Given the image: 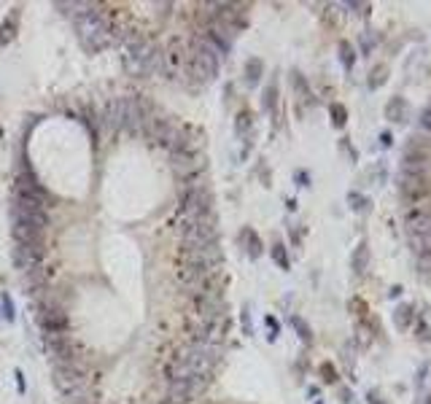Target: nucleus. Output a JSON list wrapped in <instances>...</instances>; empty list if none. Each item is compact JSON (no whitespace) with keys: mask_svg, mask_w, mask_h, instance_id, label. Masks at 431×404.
<instances>
[{"mask_svg":"<svg viewBox=\"0 0 431 404\" xmlns=\"http://www.w3.org/2000/svg\"><path fill=\"white\" fill-rule=\"evenodd\" d=\"M52 380L67 399L86 393V372H84V366H79V364H57Z\"/></svg>","mask_w":431,"mask_h":404,"instance_id":"nucleus-6","label":"nucleus"},{"mask_svg":"<svg viewBox=\"0 0 431 404\" xmlns=\"http://www.w3.org/2000/svg\"><path fill=\"white\" fill-rule=\"evenodd\" d=\"M291 326H294L296 332H299V337H302V342H313V332H310V326L305 321H302V318H299V315H294V318H291Z\"/></svg>","mask_w":431,"mask_h":404,"instance_id":"nucleus-29","label":"nucleus"},{"mask_svg":"<svg viewBox=\"0 0 431 404\" xmlns=\"http://www.w3.org/2000/svg\"><path fill=\"white\" fill-rule=\"evenodd\" d=\"M202 167H205V162L197 151H175L170 154V170H173L181 181H189V178H194L197 173H202Z\"/></svg>","mask_w":431,"mask_h":404,"instance_id":"nucleus-9","label":"nucleus"},{"mask_svg":"<svg viewBox=\"0 0 431 404\" xmlns=\"http://www.w3.org/2000/svg\"><path fill=\"white\" fill-rule=\"evenodd\" d=\"M13 215H19V218H25L30 224H35L46 232L49 227V213H46V202L35 200V197H25V194H16V205L11 208Z\"/></svg>","mask_w":431,"mask_h":404,"instance_id":"nucleus-8","label":"nucleus"},{"mask_svg":"<svg viewBox=\"0 0 431 404\" xmlns=\"http://www.w3.org/2000/svg\"><path fill=\"white\" fill-rule=\"evenodd\" d=\"M380 143H383V146H391V143H393L391 133H383V135H380Z\"/></svg>","mask_w":431,"mask_h":404,"instance_id":"nucleus-40","label":"nucleus"},{"mask_svg":"<svg viewBox=\"0 0 431 404\" xmlns=\"http://www.w3.org/2000/svg\"><path fill=\"white\" fill-rule=\"evenodd\" d=\"M418 275H420L423 281H431V254L418 256Z\"/></svg>","mask_w":431,"mask_h":404,"instance_id":"nucleus-31","label":"nucleus"},{"mask_svg":"<svg viewBox=\"0 0 431 404\" xmlns=\"http://www.w3.org/2000/svg\"><path fill=\"white\" fill-rule=\"evenodd\" d=\"M377 33H362V38H359V46H362L364 54H372L377 49Z\"/></svg>","mask_w":431,"mask_h":404,"instance_id":"nucleus-27","label":"nucleus"},{"mask_svg":"<svg viewBox=\"0 0 431 404\" xmlns=\"http://www.w3.org/2000/svg\"><path fill=\"white\" fill-rule=\"evenodd\" d=\"M240 240H242V245H245V254L251 256V259H259V256H262V240H259V235H256L251 227L242 229Z\"/></svg>","mask_w":431,"mask_h":404,"instance_id":"nucleus-17","label":"nucleus"},{"mask_svg":"<svg viewBox=\"0 0 431 404\" xmlns=\"http://www.w3.org/2000/svg\"><path fill=\"white\" fill-rule=\"evenodd\" d=\"M350 267H353L356 275H364V272H366V267H369V245H366V242H362V245L353 251Z\"/></svg>","mask_w":431,"mask_h":404,"instance_id":"nucleus-18","label":"nucleus"},{"mask_svg":"<svg viewBox=\"0 0 431 404\" xmlns=\"http://www.w3.org/2000/svg\"><path fill=\"white\" fill-rule=\"evenodd\" d=\"M251 130H254V113H251V111H240L237 119H235V133L240 135V138H245Z\"/></svg>","mask_w":431,"mask_h":404,"instance_id":"nucleus-22","label":"nucleus"},{"mask_svg":"<svg viewBox=\"0 0 431 404\" xmlns=\"http://www.w3.org/2000/svg\"><path fill=\"white\" fill-rule=\"evenodd\" d=\"M345 119H348V113H345V108L342 106H332V121H335L337 127H342V124H345Z\"/></svg>","mask_w":431,"mask_h":404,"instance_id":"nucleus-33","label":"nucleus"},{"mask_svg":"<svg viewBox=\"0 0 431 404\" xmlns=\"http://www.w3.org/2000/svg\"><path fill=\"white\" fill-rule=\"evenodd\" d=\"M221 65V54L216 52L208 40L197 35L189 46V62H186V79H191L194 84H208L216 79Z\"/></svg>","mask_w":431,"mask_h":404,"instance_id":"nucleus-3","label":"nucleus"},{"mask_svg":"<svg viewBox=\"0 0 431 404\" xmlns=\"http://www.w3.org/2000/svg\"><path fill=\"white\" fill-rule=\"evenodd\" d=\"M267 326H269V340H275V337H278V321H275L272 315H267Z\"/></svg>","mask_w":431,"mask_h":404,"instance_id":"nucleus-37","label":"nucleus"},{"mask_svg":"<svg viewBox=\"0 0 431 404\" xmlns=\"http://www.w3.org/2000/svg\"><path fill=\"white\" fill-rule=\"evenodd\" d=\"M291 84L296 86V92L310 100V86H308V81L302 79V73H291Z\"/></svg>","mask_w":431,"mask_h":404,"instance_id":"nucleus-32","label":"nucleus"},{"mask_svg":"<svg viewBox=\"0 0 431 404\" xmlns=\"http://www.w3.org/2000/svg\"><path fill=\"white\" fill-rule=\"evenodd\" d=\"M35 318H38V323L49 335L65 332L67 329V315L62 313V308L54 305V302H38V305H35Z\"/></svg>","mask_w":431,"mask_h":404,"instance_id":"nucleus-10","label":"nucleus"},{"mask_svg":"<svg viewBox=\"0 0 431 404\" xmlns=\"http://www.w3.org/2000/svg\"><path fill=\"white\" fill-rule=\"evenodd\" d=\"M407 235H431V208H410L404 213Z\"/></svg>","mask_w":431,"mask_h":404,"instance_id":"nucleus-12","label":"nucleus"},{"mask_svg":"<svg viewBox=\"0 0 431 404\" xmlns=\"http://www.w3.org/2000/svg\"><path fill=\"white\" fill-rule=\"evenodd\" d=\"M181 264H191V267L208 269L216 272L221 264V248L218 242H208V245H181V254H178Z\"/></svg>","mask_w":431,"mask_h":404,"instance_id":"nucleus-4","label":"nucleus"},{"mask_svg":"<svg viewBox=\"0 0 431 404\" xmlns=\"http://www.w3.org/2000/svg\"><path fill=\"white\" fill-rule=\"evenodd\" d=\"M386 119L396 121V124L407 121V103H404V97H391L388 103H386Z\"/></svg>","mask_w":431,"mask_h":404,"instance_id":"nucleus-16","label":"nucleus"},{"mask_svg":"<svg viewBox=\"0 0 431 404\" xmlns=\"http://www.w3.org/2000/svg\"><path fill=\"white\" fill-rule=\"evenodd\" d=\"M420 127H423L426 133H431V108L423 111V116H420Z\"/></svg>","mask_w":431,"mask_h":404,"instance_id":"nucleus-34","label":"nucleus"},{"mask_svg":"<svg viewBox=\"0 0 431 404\" xmlns=\"http://www.w3.org/2000/svg\"><path fill=\"white\" fill-rule=\"evenodd\" d=\"M418 337H420V340H429L431 337V329L426 326V323H420V326H418Z\"/></svg>","mask_w":431,"mask_h":404,"instance_id":"nucleus-39","label":"nucleus"},{"mask_svg":"<svg viewBox=\"0 0 431 404\" xmlns=\"http://www.w3.org/2000/svg\"><path fill=\"white\" fill-rule=\"evenodd\" d=\"M262 106H264V111H275V106H278V86H275V84H269L267 89H264Z\"/></svg>","mask_w":431,"mask_h":404,"instance_id":"nucleus-26","label":"nucleus"},{"mask_svg":"<svg viewBox=\"0 0 431 404\" xmlns=\"http://www.w3.org/2000/svg\"><path fill=\"white\" fill-rule=\"evenodd\" d=\"M348 202H350V208H353L356 213H364V211H369V200H366V197H362L359 191H350Z\"/></svg>","mask_w":431,"mask_h":404,"instance_id":"nucleus-28","label":"nucleus"},{"mask_svg":"<svg viewBox=\"0 0 431 404\" xmlns=\"http://www.w3.org/2000/svg\"><path fill=\"white\" fill-rule=\"evenodd\" d=\"M426 404H431V396H429V399H426Z\"/></svg>","mask_w":431,"mask_h":404,"instance_id":"nucleus-42","label":"nucleus"},{"mask_svg":"<svg viewBox=\"0 0 431 404\" xmlns=\"http://www.w3.org/2000/svg\"><path fill=\"white\" fill-rule=\"evenodd\" d=\"M340 62L345 65V70H353V65H356V52H353V46L348 40L340 43Z\"/></svg>","mask_w":431,"mask_h":404,"instance_id":"nucleus-24","label":"nucleus"},{"mask_svg":"<svg viewBox=\"0 0 431 404\" xmlns=\"http://www.w3.org/2000/svg\"><path fill=\"white\" fill-rule=\"evenodd\" d=\"M272 259L278 262V267H281V269L291 267V264H289V256H286V248H283L281 242H275V245H272Z\"/></svg>","mask_w":431,"mask_h":404,"instance_id":"nucleus-30","label":"nucleus"},{"mask_svg":"<svg viewBox=\"0 0 431 404\" xmlns=\"http://www.w3.org/2000/svg\"><path fill=\"white\" fill-rule=\"evenodd\" d=\"M3 310H6V318L11 321V318H13V305H11V296H9V294L3 296Z\"/></svg>","mask_w":431,"mask_h":404,"instance_id":"nucleus-35","label":"nucleus"},{"mask_svg":"<svg viewBox=\"0 0 431 404\" xmlns=\"http://www.w3.org/2000/svg\"><path fill=\"white\" fill-rule=\"evenodd\" d=\"M399 191H402V200L410 202V205H415V202L426 200L431 194V184L426 175H407L402 173L399 178Z\"/></svg>","mask_w":431,"mask_h":404,"instance_id":"nucleus-11","label":"nucleus"},{"mask_svg":"<svg viewBox=\"0 0 431 404\" xmlns=\"http://www.w3.org/2000/svg\"><path fill=\"white\" fill-rule=\"evenodd\" d=\"M186 62H189L186 40L173 35V38L164 43V49H162L159 70L167 76V79H175V76H181V73H186Z\"/></svg>","mask_w":431,"mask_h":404,"instance_id":"nucleus-5","label":"nucleus"},{"mask_svg":"<svg viewBox=\"0 0 431 404\" xmlns=\"http://www.w3.org/2000/svg\"><path fill=\"white\" fill-rule=\"evenodd\" d=\"M407 240H410V248L415 256L431 254V235H407Z\"/></svg>","mask_w":431,"mask_h":404,"instance_id":"nucleus-20","label":"nucleus"},{"mask_svg":"<svg viewBox=\"0 0 431 404\" xmlns=\"http://www.w3.org/2000/svg\"><path fill=\"white\" fill-rule=\"evenodd\" d=\"M386 79H388V67H386V65H377L375 70H372L369 81H366V86H369V89H380V86L386 84Z\"/></svg>","mask_w":431,"mask_h":404,"instance_id":"nucleus-25","label":"nucleus"},{"mask_svg":"<svg viewBox=\"0 0 431 404\" xmlns=\"http://www.w3.org/2000/svg\"><path fill=\"white\" fill-rule=\"evenodd\" d=\"M0 138H3V130H0Z\"/></svg>","mask_w":431,"mask_h":404,"instance_id":"nucleus-43","label":"nucleus"},{"mask_svg":"<svg viewBox=\"0 0 431 404\" xmlns=\"http://www.w3.org/2000/svg\"><path fill=\"white\" fill-rule=\"evenodd\" d=\"M399 294H402V288H399V286H393V288L388 291V296H399Z\"/></svg>","mask_w":431,"mask_h":404,"instance_id":"nucleus-41","label":"nucleus"},{"mask_svg":"<svg viewBox=\"0 0 431 404\" xmlns=\"http://www.w3.org/2000/svg\"><path fill=\"white\" fill-rule=\"evenodd\" d=\"M154 108L146 97H124V130L133 135L143 133V124H146V116Z\"/></svg>","mask_w":431,"mask_h":404,"instance_id":"nucleus-7","label":"nucleus"},{"mask_svg":"<svg viewBox=\"0 0 431 404\" xmlns=\"http://www.w3.org/2000/svg\"><path fill=\"white\" fill-rule=\"evenodd\" d=\"M106 124H108V130H121V127H124V97H113V100H108Z\"/></svg>","mask_w":431,"mask_h":404,"instance_id":"nucleus-15","label":"nucleus"},{"mask_svg":"<svg viewBox=\"0 0 431 404\" xmlns=\"http://www.w3.org/2000/svg\"><path fill=\"white\" fill-rule=\"evenodd\" d=\"M221 356V345L211 342H189L186 348L175 353V359L167 364V377L173 380H194V377H211L216 361Z\"/></svg>","mask_w":431,"mask_h":404,"instance_id":"nucleus-1","label":"nucleus"},{"mask_svg":"<svg viewBox=\"0 0 431 404\" xmlns=\"http://www.w3.org/2000/svg\"><path fill=\"white\" fill-rule=\"evenodd\" d=\"M366 404H386V402L380 399V393H377V391H369V393H366Z\"/></svg>","mask_w":431,"mask_h":404,"instance_id":"nucleus-38","label":"nucleus"},{"mask_svg":"<svg viewBox=\"0 0 431 404\" xmlns=\"http://www.w3.org/2000/svg\"><path fill=\"white\" fill-rule=\"evenodd\" d=\"M321 372L326 375V383H335V380H337V377H335V369H332V364H323Z\"/></svg>","mask_w":431,"mask_h":404,"instance_id":"nucleus-36","label":"nucleus"},{"mask_svg":"<svg viewBox=\"0 0 431 404\" xmlns=\"http://www.w3.org/2000/svg\"><path fill=\"white\" fill-rule=\"evenodd\" d=\"M413 321H415V310H413V305H399L396 313H393V323H396L399 329H410Z\"/></svg>","mask_w":431,"mask_h":404,"instance_id":"nucleus-19","label":"nucleus"},{"mask_svg":"<svg viewBox=\"0 0 431 404\" xmlns=\"http://www.w3.org/2000/svg\"><path fill=\"white\" fill-rule=\"evenodd\" d=\"M429 162H431V157L423 151V148H418V146L407 148V151H404V157H402V173L423 175L426 173V167H429Z\"/></svg>","mask_w":431,"mask_h":404,"instance_id":"nucleus-13","label":"nucleus"},{"mask_svg":"<svg viewBox=\"0 0 431 404\" xmlns=\"http://www.w3.org/2000/svg\"><path fill=\"white\" fill-rule=\"evenodd\" d=\"M262 73H264V62H262L259 57H251V60L245 62V81H248L251 86H256L259 79H262Z\"/></svg>","mask_w":431,"mask_h":404,"instance_id":"nucleus-21","label":"nucleus"},{"mask_svg":"<svg viewBox=\"0 0 431 404\" xmlns=\"http://www.w3.org/2000/svg\"><path fill=\"white\" fill-rule=\"evenodd\" d=\"M16 194H25V197H35V200L46 202V191H43V186H40L33 175H27V173H22L16 178Z\"/></svg>","mask_w":431,"mask_h":404,"instance_id":"nucleus-14","label":"nucleus"},{"mask_svg":"<svg viewBox=\"0 0 431 404\" xmlns=\"http://www.w3.org/2000/svg\"><path fill=\"white\" fill-rule=\"evenodd\" d=\"M13 35H16V13H9L0 25V43H11Z\"/></svg>","mask_w":431,"mask_h":404,"instance_id":"nucleus-23","label":"nucleus"},{"mask_svg":"<svg viewBox=\"0 0 431 404\" xmlns=\"http://www.w3.org/2000/svg\"><path fill=\"white\" fill-rule=\"evenodd\" d=\"M76 33L86 52H103L113 40L111 35V19L97 11L92 3H76Z\"/></svg>","mask_w":431,"mask_h":404,"instance_id":"nucleus-2","label":"nucleus"}]
</instances>
